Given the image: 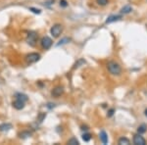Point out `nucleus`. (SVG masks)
<instances>
[{
    "label": "nucleus",
    "mask_w": 147,
    "mask_h": 145,
    "mask_svg": "<svg viewBox=\"0 0 147 145\" xmlns=\"http://www.w3.org/2000/svg\"><path fill=\"white\" fill-rule=\"evenodd\" d=\"M37 38H38V35L35 32H30L28 34V37H27V42L30 46H34L35 43L37 41Z\"/></svg>",
    "instance_id": "2"
},
{
    "label": "nucleus",
    "mask_w": 147,
    "mask_h": 145,
    "mask_svg": "<svg viewBox=\"0 0 147 145\" xmlns=\"http://www.w3.org/2000/svg\"><path fill=\"white\" fill-rule=\"evenodd\" d=\"M107 70L108 72L113 76H120L122 74V68L117 62L109 61L107 63Z\"/></svg>",
    "instance_id": "1"
},
{
    "label": "nucleus",
    "mask_w": 147,
    "mask_h": 145,
    "mask_svg": "<svg viewBox=\"0 0 147 145\" xmlns=\"http://www.w3.org/2000/svg\"><path fill=\"white\" fill-rule=\"evenodd\" d=\"M82 130H87L88 128H87V127H84V125H82Z\"/></svg>",
    "instance_id": "25"
},
{
    "label": "nucleus",
    "mask_w": 147,
    "mask_h": 145,
    "mask_svg": "<svg viewBox=\"0 0 147 145\" xmlns=\"http://www.w3.org/2000/svg\"><path fill=\"white\" fill-rule=\"evenodd\" d=\"M145 116H147V109L145 110Z\"/></svg>",
    "instance_id": "26"
},
{
    "label": "nucleus",
    "mask_w": 147,
    "mask_h": 145,
    "mask_svg": "<svg viewBox=\"0 0 147 145\" xmlns=\"http://www.w3.org/2000/svg\"><path fill=\"white\" fill-rule=\"evenodd\" d=\"M96 3L99 6H106L109 3V0H96Z\"/></svg>",
    "instance_id": "17"
},
{
    "label": "nucleus",
    "mask_w": 147,
    "mask_h": 145,
    "mask_svg": "<svg viewBox=\"0 0 147 145\" xmlns=\"http://www.w3.org/2000/svg\"><path fill=\"white\" fill-rule=\"evenodd\" d=\"M121 19H122V16H121V15H112V16H110V17L107 18V20H106V24L117 22V21L121 20Z\"/></svg>",
    "instance_id": "9"
},
{
    "label": "nucleus",
    "mask_w": 147,
    "mask_h": 145,
    "mask_svg": "<svg viewBox=\"0 0 147 145\" xmlns=\"http://www.w3.org/2000/svg\"><path fill=\"white\" fill-rule=\"evenodd\" d=\"M70 38H68V37H65V38H63V39H61L60 41H59V43L57 44L58 46H60V45H63V44H66V43H68V42H70Z\"/></svg>",
    "instance_id": "18"
},
{
    "label": "nucleus",
    "mask_w": 147,
    "mask_h": 145,
    "mask_svg": "<svg viewBox=\"0 0 147 145\" xmlns=\"http://www.w3.org/2000/svg\"><path fill=\"white\" fill-rule=\"evenodd\" d=\"M114 113H115V109H110V110H109L108 111V114H107V116H108V117L109 118H111V117H112V116L114 115Z\"/></svg>",
    "instance_id": "22"
},
{
    "label": "nucleus",
    "mask_w": 147,
    "mask_h": 145,
    "mask_svg": "<svg viewBox=\"0 0 147 145\" xmlns=\"http://www.w3.org/2000/svg\"><path fill=\"white\" fill-rule=\"evenodd\" d=\"M99 138H100L101 142L103 144H107L108 143V135L106 134L104 130H102L100 132V134H99Z\"/></svg>",
    "instance_id": "10"
},
{
    "label": "nucleus",
    "mask_w": 147,
    "mask_h": 145,
    "mask_svg": "<svg viewBox=\"0 0 147 145\" xmlns=\"http://www.w3.org/2000/svg\"><path fill=\"white\" fill-rule=\"evenodd\" d=\"M12 128V125L10 123H3L0 125V132H8Z\"/></svg>",
    "instance_id": "11"
},
{
    "label": "nucleus",
    "mask_w": 147,
    "mask_h": 145,
    "mask_svg": "<svg viewBox=\"0 0 147 145\" xmlns=\"http://www.w3.org/2000/svg\"><path fill=\"white\" fill-rule=\"evenodd\" d=\"M147 130V125H145V123H142V125H139L138 127H137V134H144V132H146Z\"/></svg>",
    "instance_id": "12"
},
{
    "label": "nucleus",
    "mask_w": 147,
    "mask_h": 145,
    "mask_svg": "<svg viewBox=\"0 0 147 145\" xmlns=\"http://www.w3.org/2000/svg\"><path fill=\"white\" fill-rule=\"evenodd\" d=\"M16 98H19L23 101H28V96L26 94H22V93H17L16 94Z\"/></svg>",
    "instance_id": "15"
},
{
    "label": "nucleus",
    "mask_w": 147,
    "mask_h": 145,
    "mask_svg": "<svg viewBox=\"0 0 147 145\" xmlns=\"http://www.w3.org/2000/svg\"><path fill=\"white\" fill-rule=\"evenodd\" d=\"M91 137H92L91 134H87V132H86V134H82V139H84V141H85V142H88L89 140L91 139Z\"/></svg>",
    "instance_id": "16"
},
{
    "label": "nucleus",
    "mask_w": 147,
    "mask_h": 145,
    "mask_svg": "<svg viewBox=\"0 0 147 145\" xmlns=\"http://www.w3.org/2000/svg\"><path fill=\"white\" fill-rule=\"evenodd\" d=\"M30 10L32 12H34V14H40L41 13V10H39V9H36V8H34V7H30Z\"/></svg>",
    "instance_id": "21"
},
{
    "label": "nucleus",
    "mask_w": 147,
    "mask_h": 145,
    "mask_svg": "<svg viewBox=\"0 0 147 145\" xmlns=\"http://www.w3.org/2000/svg\"><path fill=\"white\" fill-rule=\"evenodd\" d=\"M13 107L17 110H22V109L25 107V101L21 100L19 98H16V100L13 102Z\"/></svg>",
    "instance_id": "7"
},
{
    "label": "nucleus",
    "mask_w": 147,
    "mask_h": 145,
    "mask_svg": "<svg viewBox=\"0 0 147 145\" xmlns=\"http://www.w3.org/2000/svg\"><path fill=\"white\" fill-rule=\"evenodd\" d=\"M62 32H63V27H62V25H60V24L54 25L50 30L52 36H54V37H58L59 35L62 34Z\"/></svg>",
    "instance_id": "3"
},
{
    "label": "nucleus",
    "mask_w": 147,
    "mask_h": 145,
    "mask_svg": "<svg viewBox=\"0 0 147 145\" xmlns=\"http://www.w3.org/2000/svg\"><path fill=\"white\" fill-rule=\"evenodd\" d=\"M32 134L30 132H23L22 134H20V137L21 138H27V137L30 136Z\"/></svg>",
    "instance_id": "19"
},
{
    "label": "nucleus",
    "mask_w": 147,
    "mask_h": 145,
    "mask_svg": "<svg viewBox=\"0 0 147 145\" xmlns=\"http://www.w3.org/2000/svg\"><path fill=\"white\" fill-rule=\"evenodd\" d=\"M131 11H132V8H131V6H129V5H125L121 9V13L122 14H129Z\"/></svg>",
    "instance_id": "13"
},
{
    "label": "nucleus",
    "mask_w": 147,
    "mask_h": 145,
    "mask_svg": "<svg viewBox=\"0 0 147 145\" xmlns=\"http://www.w3.org/2000/svg\"><path fill=\"white\" fill-rule=\"evenodd\" d=\"M60 6L64 7V8H65V7H67L68 6L67 1H66V0H60Z\"/></svg>",
    "instance_id": "23"
},
{
    "label": "nucleus",
    "mask_w": 147,
    "mask_h": 145,
    "mask_svg": "<svg viewBox=\"0 0 147 145\" xmlns=\"http://www.w3.org/2000/svg\"><path fill=\"white\" fill-rule=\"evenodd\" d=\"M64 93V88L62 86H57L53 90H52L51 94L53 97H60L61 95Z\"/></svg>",
    "instance_id": "8"
},
{
    "label": "nucleus",
    "mask_w": 147,
    "mask_h": 145,
    "mask_svg": "<svg viewBox=\"0 0 147 145\" xmlns=\"http://www.w3.org/2000/svg\"><path fill=\"white\" fill-rule=\"evenodd\" d=\"M39 59H40V55L38 53H30L28 55L26 56V61L28 64L35 63V62L39 61Z\"/></svg>",
    "instance_id": "4"
},
{
    "label": "nucleus",
    "mask_w": 147,
    "mask_h": 145,
    "mask_svg": "<svg viewBox=\"0 0 147 145\" xmlns=\"http://www.w3.org/2000/svg\"><path fill=\"white\" fill-rule=\"evenodd\" d=\"M68 144H71V145H78V144H80V143H79V141H78V139H77V138L73 137V138H71V139L68 141Z\"/></svg>",
    "instance_id": "20"
},
{
    "label": "nucleus",
    "mask_w": 147,
    "mask_h": 145,
    "mask_svg": "<svg viewBox=\"0 0 147 145\" xmlns=\"http://www.w3.org/2000/svg\"><path fill=\"white\" fill-rule=\"evenodd\" d=\"M118 143L120 145H129L130 143L129 139H127V137H121V138L118 140Z\"/></svg>",
    "instance_id": "14"
},
{
    "label": "nucleus",
    "mask_w": 147,
    "mask_h": 145,
    "mask_svg": "<svg viewBox=\"0 0 147 145\" xmlns=\"http://www.w3.org/2000/svg\"><path fill=\"white\" fill-rule=\"evenodd\" d=\"M52 39L50 38V37H48V36H44V37H42V39H41V46H42V48H44V49H49L50 47L52 46Z\"/></svg>",
    "instance_id": "6"
},
{
    "label": "nucleus",
    "mask_w": 147,
    "mask_h": 145,
    "mask_svg": "<svg viewBox=\"0 0 147 145\" xmlns=\"http://www.w3.org/2000/svg\"><path fill=\"white\" fill-rule=\"evenodd\" d=\"M134 144L136 145H145L146 144V140L144 139V137L142 136L140 134H134Z\"/></svg>",
    "instance_id": "5"
},
{
    "label": "nucleus",
    "mask_w": 147,
    "mask_h": 145,
    "mask_svg": "<svg viewBox=\"0 0 147 145\" xmlns=\"http://www.w3.org/2000/svg\"><path fill=\"white\" fill-rule=\"evenodd\" d=\"M46 117V114H44V113H41L39 115V117H38V121H39V123H41L42 121H43V119Z\"/></svg>",
    "instance_id": "24"
}]
</instances>
